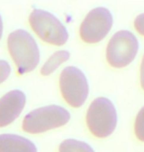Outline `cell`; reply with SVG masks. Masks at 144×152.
<instances>
[{"mask_svg":"<svg viewBox=\"0 0 144 152\" xmlns=\"http://www.w3.org/2000/svg\"><path fill=\"white\" fill-rule=\"evenodd\" d=\"M86 124L90 132L98 138L111 135L118 124V114L111 100L105 97L95 99L87 111Z\"/></svg>","mask_w":144,"mask_h":152,"instance_id":"2","label":"cell"},{"mask_svg":"<svg viewBox=\"0 0 144 152\" xmlns=\"http://www.w3.org/2000/svg\"><path fill=\"white\" fill-rule=\"evenodd\" d=\"M58 152H95L86 142L77 139H66L58 147Z\"/></svg>","mask_w":144,"mask_h":152,"instance_id":"11","label":"cell"},{"mask_svg":"<svg viewBox=\"0 0 144 152\" xmlns=\"http://www.w3.org/2000/svg\"><path fill=\"white\" fill-rule=\"evenodd\" d=\"M134 132L138 140L144 142V107L137 114L134 123Z\"/></svg>","mask_w":144,"mask_h":152,"instance_id":"12","label":"cell"},{"mask_svg":"<svg viewBox=\"0 0 144 152\" xmlns=\"http://www.w3.org/2000/svg\"><path fill=\"white\" fill-rule=\"evenodd\" d=\"M2 33H3V21L1 18V15H0V39L2 37Z\"/></svg>","mask_w":144,"mask_h":152,"instance_id":"16","label":"cell"},{"mask_svg":"<svg viewBox=\"0 0 144 152\" xmlns=\"http://www.w3.org/2000/svg\"><path fill=\"white\" fill-rule=\"evenodd\" d=\"M7 47L19 74L29 73L38 66L39 50L29 32L22 29L12 32L8 36Z\"/></svg>","mask_w":144,"mask_h":152,"instance_id":"1","label":"cell"},{"mask_svg":"<svg viewBox=\"0 0 144 152\" xmlns=\"http://www.w3.org/2000/svg\"><path fill=\"white\" fill-rule=\"evenodd\" d=\"M59 88L63 99L72 108H79L86 102L89 85L85 74L75 66H67L59 76Z\"/></svg>","mask_w":144,"mask_h":152,"instance_id":"6","label":"cell"},{"mask_svg":"<svg viewBox=\"0 0 144 152\" xmlns=\"http://www.w3.org/2000/svg\"><path fill=\"white\" fill-rule=\"evenodd\" d=\"M138 48V41L132 33L125 30L119 31L113 36L107 45V61L112 67H125L135 58Z\"/></svg>","mask_w":144,"mask_h":152,"instance_id":"5","label":"cell"},{"mask_svg":"<svg viewBox=\"0 0 144 152\" xmlns=\"http://www.w3.org/2000/svg\"><path fill=\"white\" fill-rule=\"evenodd\" d=\"M70 53L69 51L61 50L54 53L50 58H48L41 69V74L44 76H48L53 73L59 66L69 59Z\"/></svg>","mask_w":144,"mask_h":152,"instance_id":"10","label":"cell"},{"mask_svg":"<svg viewBox=\"0 0 144 152\" xmlns=\"http://www.w3.org/2000/svg\"><path fill=\"white\" fill-rule=\"evenodd\" d=\"M140 84H141L142 89L144 90V56L141 62V67H140Z\"/></svg>","mask_w":144,"mask_h":152,"instance_id":"15","label":"cell"},{"mask_svg":"<svg viewBox=\"0 0 144 152\" xmlns=\"http://www.w3.org/2000/svg\"><path fill=\"white\" fill-rule=\"evenodd\" d=\"M11 72V67L6 60L0 59V84L3 83L9 77Z\"/></svg>","mask_w":144,"mask_h":152,"instance_id":"13","label":"cell"},{"mask_svg":"<svg viewBox=\"0 0 144 152\" xmlns=\"http://www.w3.org/2000/svg\"><path fill=\"white\" fill-rule=\"evenodd\" d=\"M70 120V113L65 108L50 105L32 111L23 120V130L38 134L57 129L66 124Z\"/></svg>","mask_w":144,"mask_h":152,"instance_id":"3","label":"cell"},{"mask_svg":"<svg viewBox=\"0 0 144 152\" xmlns=\"http://www.w3.org/2000/svg\"><path fill=\"white\" fill-rule=\"evenodd\" d=\"M26 95L21 90H12L0 98V127L12 124L22 113Z\"/></svg>","mask_w":144,"mask_h":152,"instance_id":"8","label":"cell"},{"mask_svg":"<svg viewBox=\"0 0 144 152\" xmlns=\"http://www.w3.org/2000/svg\"><path fill=\"white\" fill-rule=\"evenodd\" d=\"M29 23L38 37L48 44L60 47L68 41L69 35L66 28L50 12L35 9L30 14Z\"/></svg>","mask_w":144,"mask_h":152,"instance_id":"4","label":"cell"},{"mask_svg":"<svg viewBox=\"0 0 144 152\" xmlns=\"http://www.w3.org/2000/svg\"><path fill=\"white\" fill-rule=\"evenodd\" d=\"M0 152H38L30 139L17 134H0Z\"/></svg>","mask_w":144,"mask_h":152,"instance_id":"9","label":"cell"},{"mask_svg":"<svg viewBox=\"0 0 144 152\" xmlns=\"http://www.w3.org/2000/svg\"><path fill=\"white\" fill-rule=\"evenodd\" d=\"M134 28L140 35L144 37V13L138 15L134 20Z\"/></svg>","mask_w":144,"mask_h":152,"instance_id":"14","label":"cell"},{"mask_svg":"<svg viewBox=\"0 0 144 152\" xmlns=\"http://www.w3.org/2000/svg\"><path fill=\"white\" fill-rule=\"evenodd\" d=\"M114 19L109 9L97 7L91 10L82 22L79 35L87 44H96L104 39L111 31Z\"/></svg>","mask_w":144,"mask_h":152,"instance_id":"7","label":"cell"}]
</instances>
